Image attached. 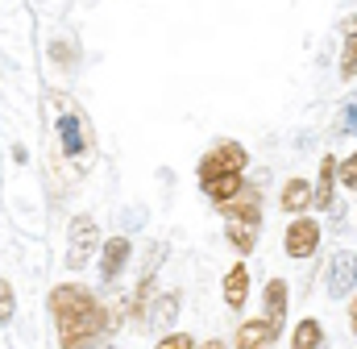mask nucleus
<instances>
[{"mask_svg":"<svg viewBox=\"0 0 357 349\" xmlns=\"http://www.w3.org/2000/svg\"><path fill=\"white\" fill-rule=\"evenodd\" d=\"M50 312L59 325V346L63 349H96L104 341L108 329V312L100 308V299L79 283H63L50 291Z\"/></svg>","mask_w":357,"mask_h":349,"instance_id":"f257e3e1","label":"nucleus"},{"mask_svg":"<svg viewBox=\"0 0 357 349\" xmlns=\"http://www.w3.org/2000/svg\"><path fill=\"white\" fill-rule=\"evenodd\" d=\"M250 167V154H245V146H237V142H216L204 158H199V183H204V191L216 200V208L220 204H229L245 183H241V174Z\"/></svg>","mask_w":357,"mask_h":349,"instance_id":"f03ea898","label":"nucleus"},{"mask_svg":"<svg viewBox=\"0 0 357 349\" xmlns=\"http://www.w3.org/2000/svg\"><path fill=\"white\" fill-rule=\"evenodd\" d=\"M96 250H100L96 221H91V216H75V221H71V233H67V266H71V270L88 266V258Z\"/></svg>","mask_w":357,"mask_h":349,"instance_id":"7ed1b4c3","label":"nucleus"},{"mask_svg":"<svg viewBox=\"0 0 357 349\" xmlns=\"http://www.w3.org/2000/svg\"><path fill=\"white\" fill-rule=\"evenodd\" d=\"M282 250H287L291 258H312V254L320 250V221H312V216H295V221L287 225Z\"/></svg>","mask_w":357,"mask_h":349,"instance_id":"20e7f679","label":"nucleus"},{"mask_svg":"<svg viewBox=\"0 0 357 349\" xmlns=\"http://www.w3.org/2000/svg\"><path fill=\"white\" fill-rule=\"evenodd\" d=\"M220 212L229 216V221H245V225H258V216H262V204H258V187H241L229 204H220Z\"/></svg>","mask_w":357,"mask_h":349,"instance_id":"39448f33","label":"nucleus"},{"mask_svg":"<svg viewBox=\"0 0 357 349\" xmlns=\"http://www.w3.org/2000/svg\"><path fill=\"white\" fill-rule=\"evenodd\" d=\"M274 341H278V329L270 325L266 316L262 320H245L237 329V349H270Z\"/></svg>","mask_w":357,"mask_h":349,"instance_id":"423d86ee","label":"nucleus"},{"mask_svg":"<svg viewBox=\"0 0 357 349\" xmlns=\"http://www.w3.org/2000/svg\"><path fill=\"white\" fill-rule=\"evenodd\" d=\"M357 283V258L354 254H337L333 258V270H328V291H333V299L337 295H349Z\"/></svg>","mask_w":357,"mask_h":349,"instance_id":"0eeeda50","label":"nucleus"},{"mask_svg":"<svg viewBox=\"0 0 357 349\" xmlns=\"http://www.w3.org/2000/svg\"><path fill=\"white\" fill-rule=\"evenodd\" d=\"M245 299H250V266H233L229 274H225V304L229 308H245Z\"/></svg>","mask_w":357,"mask_h":349,"instance_id":"6e6552de","label":"nucleus"},{"mask_svg":"<svg viewBox=\"0 0 357 349\" xmlns=\"http://www.w3.org/2000/svg\"><path fill=\"white\" fill-rule=\"evenodd\" d=\"M262 304H266V320L274 329H282V320H287V283H282V279H270L266 283Z\"/></svg>","mask_w":357,"mask_h":349,"instance_id":"1a4fd4ad","label":"nucleus"},{"mask_svg":"<svg viewBox=\"0 0 357 349\" xmlns=\"http://www.w3.org/2000/svg\"><path fill=\"white\" fill-rule=\"evenodd\" d=\"M129 237H112L108 246H104V258H100V274L104 279H116L121 274V266H125V258H129Z\"/></svg>","mask_w":357,"mask_h":349,"instance_id":"9d476101","label":"nucleus"},{"mask_svg":"<svg viewBox=\"0 0 357 349\" xmlns=\"http://www.w3.org/2000/svg\"><path fill=\"white\" fill-rule=\"evenodd\" d=\"M278 204H282L287 212H303V208L312 204V183H307V179H287V187H282Z\"/></svg>","mask_w":357,"mask_h":349,"instance_id":"9b49d317","label":"nucleus"},{"mask_svg":"<svg viewBox=\"0 0 357 349\" xmlns=\"http://www.w3.org/2000/svg\"><path fill=\"white\" fill-rule=\"evenodd\" d=\"M291 349H324V325L316 316L299 320L295 325V337H291Z\"/></svg>","mask_w":357,"mask_h":349,"instance_id":"f8f14e48","label":"nucleus"},{"mask_svg":"<svg viewBox=\"0 0 357 349\" xmlns=\"http://www.w3.org/2000/svg\"><path fill=\"white\" fill-rule=\"evenodd\" d=\"M333 179H337V158L328 154V158L320 163V183L312 187V204H316V208H333Z\"/></svg>","mask_w":357,"mask_h":349,"instance_id":"ddd939ff","label":"nucleus"},{"mask_svg":"<svg viewBox=\"0 0 357 349\" xmlns=\"http://www.w3.org/2000/svg\"><path fill=\"white\" fill-rule=\"evenodd\" d=\"M341 75L354 80L357 75V17L345 21V54H341Z\"/></svg>","mask_w":357,"mask_h":349,"instance_id":"4468645a","label":"nucleus"},{"mask_svg":"<svg viewBox=\"0 0 357 349\" xmlns=\"http://www.w3.org/2000/svg\"><path fill=\"white\" fill-rule=\"evenodd\" d=\"M229 242H233L241 254H250V250L258 246V225H245V221H229Z\"/></svg>","mask_w":357,"mask_h":349,"instance_id":"2eb2a0df","label":"nucleus"},{"mask_svg":"<svg viewBox=\"0 0 357 349\" xmlns=\"http://www.w3.org/2000/svg\"><path fill=\"white\" fill-rule=\"evenodd\" d=\"M175 316H178V295H158V304H154V329L167 333L175 325Z\"/></svg>","mask_w":357,"mask_h":349,"instance_id":"dca6fc26","label":"nucleus"},{"mask_svg":"<svg viewBox=\"0 0 357 349\" xmlns=\"http://www.w3.org/2000/svg\"><path fill=\"white\" fill-rule=\"evenodd\" d=\"M59 133H63V146H67V154H79V125H75V117H63L59 121Z\"/></svg>","mask_w":357,"mask_h":349,"instance_id":"f3484780","label":"nucleus"},{"mask_svg":"<svg viewBox=\"0 0 357 349\" xmlns=\"http://www.w3.org/2000/svg\"><path fill=\"white\" fill-rule=\"evenodd\" d=\"M13 312H17V304H13V287L0 279V325H8V320H13Z\"/></svg>","mask_w":357,"mask_h":349,"instance_id":"a211bd4d","label":"nucleus"},{"mask_svg":"<svg viewBox=\"0 0 357 349\" xmlns=\"http://www.w3.org/2000/svg\"><path fill=\"white\" fill-rule=\"evenodd\" d=\"M158 349H199V346H195L187 333H171V337H162V341H158Z\"/></svg>","mask_w":357,"mask_h":349,"instance_id":"6ab92c4d","label":"nucleus"},{"mask_svg":"<svg viewBox=\"0 0 357 349\" xmlns=\"http://www.w3.org/2000/svg\"><path fill=\"white\" fill-rule=\"evenodd\" d=\"M341 179H345L349 187H357V154H349V158H345V167H341Z\"/></svg>","mask_w":357,"mask_h":349,"instance_id":"aec40b11","label":"nucleus"},{"mask_svg":"<svg viewBox=\"0 0 357 349\" xmlns=\"http://www.w3.org/2000/svg\"><path fill=\"white\" fill-rule=\"evenodd\" d=\"M349 329L357 333V295H354V304H349Z\"/></svg>","mask_w":357,"mask_h":349,"instance_id":"412c9836","label":"nucleus"},{"mask_svg":"<svg viewBox=\"0 0 357 349\" xmlns=\"http://www.w3.org/2000/svg\"><path fill=\"white\" fill-rule=\"evenodd\" d=\"M199 349H225V346H220V341H204Z\"/></svg>","mask_w":357,"mask_h":349,"instance_id":"4be33fe9","label":"nucleus"}]
</instances>
